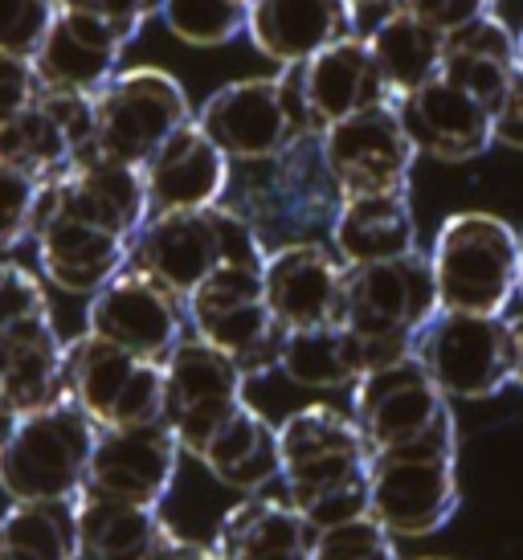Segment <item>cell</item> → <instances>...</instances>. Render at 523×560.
Instances as JSON below:
<instances>
[{
    "label": "cell",
    "mask_w": 523,
    "mask_h": 560,
    "mask_svg": "<svg viewBox=\"0 0 523 560\" xmlns=\"http://www.w3.org/2000/svg\"><path fill=\"white\" fill-rule=\"evenodd\" d=\"M515 62H520V70H523V30L515 33Z\"/></svg>",
    "instance_id": "cell-48"
},
{
    "label": "cell",
    "mask_w": 523,
    "mask_h": 560,
    "mask_svg": "<svg viewBox=\"0 0 523 560\" xmlns=\"http://www.w3.org/2000/svg\"><path fill=\"white\" fill-rule=\"evenodd\" d=\"M74 524L78 557L91 560H155L172 536V528L160 520V508H136L91 491L74 499Z\"/></svg>",
    "instance_id": "cell-30"
},
{
    "label": "cell",
    "mask_w": 523,
    "mask_h": 560,
    "mask_svg": "<svg viewBox=\"0 0 523 560\" xmlns=\"http://www.w3.org/2000/svg\"><path fill=\"white\" fill-rule=\"evenodd\" d=\"M160 16L172 37H181L185 46L213 49L246 33L249 9L237 0H164Z\"/></svg>",
    "instance_id": "cell-36"
},
{
    "label": "cell",
    "mask_w": 523,
    "mask_h": 560,
    "mask_svg": "<svg viewBox=\"0 0 523 560\" xmlns=\"http://www.w3.org/2000/svg\"><path fill=\"white\" fill-rule=\"evenodd\" d=\"M33 242L42 275L66 295H98L115 275H124L131 258V242L74 218H54Z\"/></svg>",
    "instance_id": "cell-26"
},
{
    "label": "cell",
    "mask_w": 523,
    "mask_h": 560,
    "mask_svg": "<svg viewBox=\"0 0 523 560\" xmlns=\"http://www.w3.org/2000/svg\"><path fill=\"white\" fill-rule=\"evenodd\" d=\"M54 218H74L82 225H94V230H107V234L131 242L143 230V221L152 218L143 168L86 152L82 160H74L70 172L37 188L30 237H37V230H46Z\"/></svg>",
    "instance_id": "cell-14"
},
{
    "label": "cell",
    "mask_w": 523,
    "mask_h": 560,
    "mask_svg": "<svg viewBox=\"0 0 523 560\" xmlns=\"http://www.w3.org/2000/svg\"><path fill=\"white\" fill-rule=\"evenodd\" d=\"M246 405V373L213 343L185 336L164 360V425L197 458L209 438Z\"/></svg>",
    "instance_id": "cell-13"
},
{
    "label": "cell",
    "mask_w": 523,
    "mask_h": 560,
    "mask_svg": "<svg viewBox=\"0 0 523 560\" xmlns=\"http://www.w3.org/2000/svg\"><path fill=\"white\" fill-rule=\"evenodd\" d=\"M155 560H221L213 545H193L181 536H168V545L155 552Z\"/></svg>",
    "instance_id": "cell-45"
},
{
    "label": "cell",
    "mask_w": 523,
    "mask_h": 560,
    "mask_svg": "<svg viewBox=\"0 0 523 560\" xmlns=\"http://www.w3.org/2000/svg\"><path fill=\"white\" fill-rule=\"evenodd\" d=\"M213 548L221 560H311L315 528L287 499L246 495L221 515Z\"/></svg>",
    "instance_id": "cell-27"
},
{
    "label": "cell",
    "mask_w": 523,
    "mask_h": 560,
    "mask_svg": "<svg viewBox=\"0 0 523 560\" xmlns=\"http://www.w3.org/2000/svg\"><path fill=\"white\" fill-rule=\"evenodd\" d=\"M74 160H78L74 140L66 136L62 124L49 115L42 98L0 127V164L25 172L37 185L58 180L62 172L74 168Z\"/></svg>",
    "instance_id": "cell-34"
},
{
    "label": "cell",
    "mask_w": 523,
    "mask_h": 560,
    "mask_svg": "<svg viewBox=\"0 0 523 560\" xmlns=\"http://www.w3.org/2000/svg\"><path fill=\"white\" fill-rule=\"evenodd\" d=\"M352 418L372 454L458 430L454 409L417 357H400L360 376L352 385Z\"/></svg>",
    "instance_id": "cell-12"
},
{
    "label": "cell",
    "mask_w": 523,
    "mask_h": 560,
    "mask_svg": "<svg viewBox=\"0 0 523 560\" xmlns=\"http://www.w3.org/2000/svg\"><path fill=\"white\" fill-rule=\"evenodd\" d=\"M299 79H303V103H307V119L315 136H324L327 127L348 119V115L393 103L364 37H344L336 46H327L324 54L307 58L299 66Z\"/></svg>",
    "instance_id": "cell-24"
},
{
    "label": "cell",
    "mask_w": 523,
    "mask_h": 560,
    "mask_svg": "<svg viewBox=\"0 0 523 560\" xmlns=\"http://www.w3.org/2000/svg\"><path fill=\"white\" fill-rule=\"evenodd\" d=\"M78 524L70 503H13L0 515V560H74Z\"/></svg>",
    "instance_id": "cell-35"
},
{
    "label": "cell",
    "mask_w": 523,
    "mask_h": 560,
    "mask_svg": "<svg viewBox=\"0 0 523 560\" xmlns=\"http://www.w3.org/2000/svg\"><path fill=\"white\" fill-rule=\"evenodd\" d=\"M421 560H442V557H421Z\"/></svg>",
    "instance_id": "cell-52"
},
{
    "label": "cell",
    "mask_w": 523,
    "mask_h": 560,
    "mask_svg": "<svg viewBox=\"0 0 523 560\" xmlns=\"http://www.w3.org/2000/svg\"><path fill=\"white\" fill-rule=\"evenodd\" d=\"M62 9H66V4H62ZM70 9H82V13L103 16V21H111V25H119L124 33H131V37H136V33L143 30V21L164 9V0H70Z\"/></svg>",
    "instance_id": "cell-43"
},
{
    "label": "cell",
    "mask_w": 523,
    "mask_h": 560,
    "mask_svg": "<svg viewBox=\"0 0 523 560\" xmlns=\"http://www.w3.org/2000/svg\"><path fill=\"white\" fill-rule=\"evenodd\" d=\"M515 33L499 21V16H478L470 25L446 33V49H442V79L454 82L458 91H466L475 103L491 110L499 107V98L508 94L511 79H515Z\"/></svg>",
    "instance_id": "cell-29"
},
{
    "label": "cell",
    "mask_w": 523,
    "mask_h": 560,
    "mask_svg": "<svg viewBox=\"0 0 523 560\" xmlns=\"http://www.w3.org/2000/svg\"><path fill=\"white\" fill-rule=\"evenodd\" d=\"M49 4H54V9H62V4H70V0H49Z\"/></svg>",
    "instance_id": "cell-50"
},
{
    "label": "cell",
    "mask_w": 523,
    "mask_h": 560,
    "mask_svg": "<svg viewBox=\"0 0 523 560\" xmlns=\"http://www.w3.org/2000/svg\"><path fill=\"white\" fill-rule=\"evenodd\" d=\"M131 33L111 25L103 16L82 13V9H58L42 49L33 54V74L42 91L62 94H98L115 74L124 58Z\"/></svg>",
    "instance_id": "cell-20"
},
{
    "label": "cell",
    "mask_w": 523,
    "mask_h": 560,
    "mask_svg": "<svg viewBox=\"0 0 523 560\" xmlns=\"http://www.w3.org/2000/svg\"><path fill=\"white\" fill-rule=\"evenodd\" d=\"M185 124H193L185 86L155 66L119 70L94 94V152L131 168H143Z\"/></svg>",
    "instance_id": "cell-10"
},
{
    "label": "cell",
    "mask_w": 523,
    "mask_h": 560,
    "mask_svg": "<svg viewBox=\"0 0 523 560\" xmlns=\"http://www.w3.org/2000/svg\"><path fill=\"white\" fill-rule=\"evenodd\" d=\"M327 246L344 266L393 262L417 249V221L409 192H376V197H344Z\"/></svg>",
    "instance_id": "cell-28"
},
{
    "label": "cell",
    "mask_w": 523,
    "mask_h": 560,
    "mask_svg": "<svg viewBox=\"0 0 523 560\" xmlns=\"http://www.w3.org/2000/svg\"><path fill=\"white\" fill-rule=\"evenodd\" d=\"M278 373L299 389L336 393L352 389L356 381L369 373V357H364V343L356 340L344 324L303 327V331L282 336Z\"/></svg>",
    "instance_id": "cell-33"
},
{
    "label": "cell",
    "mask_w": 523,
    "mask_h": 560,
    "mask_svg": "<svg viewBox=\"0 0 523 560\" xmlns=\"http://www.w3.org/2000/svg\"><path fill=\"white\" fill-rule=\"evenodd\" d=\"M74 560H91V557H74Z\"/></svg>",
    "instance_id": "cell-53"
},
{
    "label": "cell",
    "mask_w": 523,
    "mask_h": 560,
    "mask_svg": "<svg viewBox=\"0 0 523 560\" xmlns=\"http://www.w3.org/2000/svg\"><path fill=\"white\" fill-rule=\"evenodd\" d=\"M233 164L217 143L193 124H185L148 164H143V188H148V209L155 213H197L217 209L225 201Z\"/></svg>",
    "instance_id": "cell-22"
},
{
    "label": "cell",
    "mask_w": 523,
    "mask_h": 560,
    "mask_svg": "<svg viewBox=\"0 0 523 560\" xmlns=\"http://www.w3.org/2000/svg\"><path fill=\"white\" fill-rule=\"evenodd\" d=\"M225 262H266V249L254 242L246 221L225 205L197 213H155L131 237L127 258L131 270L155 279L181 303Z\"/></svg>",
    "instance_id": "cell-5"
},
{
    "label": "cell",
    "mask_w": 523,
    "mask_h": 560,
    "mask_svg": "<svg viewBox=\"0 0 523 560\" xmlns=\"http://www.w3.org/2000/svg\"><path fill=\"white\" fill-rule=\"evenodd\" d=\"M197 463L217 482L242 495H262L266 482L282 479V458H278V425L262 418L254 405H242L197 454Z\"/></svg>",
    "instance_id": "cell-31"
},
{
    "label": "cell",
    "mask_w": 523,
    "mask_h": 560,
    "mask_svg": "<svg viewBox=\"0 0 523 560\" xmlns=\"http://www.w3.org/2000/svg\"><path fill=\"white\" fill-rule=\"evenodd\" d=\"M438 307L430 254H405L393 262L348 266L344 287V319L339 324L364 343L369 369L414 357L417 331L430 324Z\"/></svg>",
    "instance_id": "cell-3"
},
{
    "label": "cell",
    "mask_w": 523,
    "mask_h": 560,
    "mask_svg": "<svg viewBox=\"0 0 523 560\" xmlns=\"http://www.w3.org/2000/svg\"><path fill=\"white\" fill-rule=\"evenodd\" d=\"M319 148L344 197L409 192L417 152L400 127L397 103H381L332 124L319 136Z\"/></svg>",
    "instance_id": "cell-15"
},
{
    "label": "cell",
    "mask_w": 523,
    "mask_h": 560,
    "mask_svg": "<svg viewBox=\"0 0 523 560\" xmlns=\"http://www.w3.org/2000/svg\"><path fill=\"white\" fill-rule=\"evenodd\" d=\"M397 115L417 156L442 160V164L478 160L495 143L491 110L442 74L426 82L421 91L405 94L397 103Z\"/></svg>",
    "instance_id": "cell-21"
},
{
    "label": "cell",
    "mask_w": 523,
    "mask_h": 560,
    "mask_svg": "<svg viewBox=\"0 0 523 560\" xmlns=\"http://www.w3.org/2000/svg\"><path fill=\"white\" fill-rule=\"evenodd\" d=\"M221 205L246 221L254 242L270 254L282 246L327 242L344 192L327 168L319 136H303L278 156L237 164Z\"/></svg>",
    "instance_id": "cell-2"
},
{
    "label": "cell",
    "mask_w": 523,
    "mask_h": 560,
    "mask_svg": "<svg viewBox=\"0 0 523 560\" xmlns=\"http://www.w3.org/2000/svg\"><path fill=\"white\" fill-rule=\"evenodd\" d=\"M193 119L230 164L270 160L282 148H291L294 140H303L291 110L282 103L278 74L275 79H242L221 86L205 98V107Z\"/></svg>",
    "instance_id": "cell-17"
},
{
    "label": "cell",
    "mask_w": 523,
    "mask_h": 560,
    "mask_svg": "<svg viewBox=\"0 0 523 560\" xmlns=\"http://www.w3.org/2000/svg\"><path fill=\"white\" fill-rule=\"evenodd\" d=\"M66 401L98 430H136L164 421V364L139 360L82 331L66 343Z\"/></svg>",
    "instance_id": "cell-9"
},
{
    "label": "cell",
    "mask_w": 523,
    "mask_h": 560,
    "mask_svg": "<svg viewBox=\"0 0 523 560\" xmlns=\"http://www.w3.org/2000/svg\"><path fill=\"white\" fill-rule=\"evenodd\" d=\"M405 13H414L417 21H426L430 30L446 37V33L491 13V0H405Z\"/></svg>",
    "instance_id": "cell-42"
},
{
    "label": "cell",
    "mask_w": 523,
    "mask_h": 560,
    "mask_svg": "<svg viewBox=\"0 0 523 560\" xmlns=\"http://www.w3.org/2000/svg\"><path fill=\"white\" fill-rule=\"evenodd\" d=\"M520 299H523V234H520Z\"/></svg>",
    "instance_id": "cell-49"
},
{
    "label": "cell",
    "mask_w": 523,
    "mask_h": 560,
    "mask_svg": "<svg viewBox=\"0 0 523 560\" xmlns=\"http://www.w3.org/2000/svg\"><path fill=\"white\" fill-rule=\"evenodd\" d=\"M176 467L181 446L164 421L136 430H98L82 491L136 508H160L176 482Z\"/></svg>",
    "instance_id": "cell-19"
},
{
    "label": "cell",
    "mask_w": 523,
    "mask_h": 560,
    "mask_svg": "<svg viewBox=\"0 0 523 560\" xmlns=\"http://www.w3.org/2000/svg\"><path fill=\"white\" fill-rule=\"evenodd\" d=\"M508 327H511V385L523 389V315L508 319Z\"/></svg>",
    "instance_id": "cell-46"
},
{
    "label": "cell",
    "mask_w": 523,
    "mask_h": 560,
    "mask_svg": "<svg viewBox=\"0 0 523 560\" xmlns=\"http://www.w3.org/2000/svg\"><path fill=\"white\" fill-rule=\"evenodd\" d=\"M193 336L213 343L249 376L278 369L282 327L262 295V262H225L185 299Z\"/></svg>",
    "instance_id": "cell-8"
},
{
    "label": "cell",
    "mask_w": 523,
    "mask_h": 560,
    "mask_svg": "<svg viewBox=\"0 0 523 560\" xmlns=\"http://www.w3.org/2000/svg\"><path fill=\"white\" fill-rule=\"evenodd\" d=\"M66 343L54 319L13 327L0 336V413L30 418L66 401Z\"/></svg>",
    "instance_id": "cell-25"
},
{
    "label": "cell",
    "mask_w": 523,
    "mask_h": 560,
    "mask_svg": "<svg viewBox=\"0 0 523 560\" xmlns=\"http://www.w3.org/2000/svg\"><path fill=\"white\" fill-rule=\"evenodd\" d=\"M37 98H42V82L33 74L30 58L0 54V127L16 119L21 110H30Z\"/></svg>",
    "instance_id": "cell-41"
},
{
    "label": "cell",
    "mask_w": 523,
    "mask_h": 560,
    "mask_svg": "<svg viewBox=\"0 0 523 560\" xmlns=\"http://www.w3.org/2000/svg\"><path fill=\"white\" fill-rule=\"evenodd\" d=\"M94 442L98 425L70 401L16 418L0 451V491L13 503H70L86 487Z\"/></svg>",
    "instance_id": "cell-7"
},
{
    "label": "cell",
    "mask_w": 523,
    "mask_h": 560,
    "mask_svg": "<svg viewBox=\"0 0 523 560\" xmlns=\"http://www.w3.org/2000/svg\"><path fill=\"white\" fill-rule=\"evenodd\" d=\"M348 266L327 242L270 249L262 262V295L282 331L327 327L344 319Z\"/></svg>",
    "instance_id": "cell-18"
},
{
    "label": "cell",
    "mask_w": 523,
    "mask_h": 560,
    "mask_svg": "<svg viewBox=\"0 0 523 560\" xmlns=\"http://www.w3.org/2000/svg\"><path fill=\"white\" fill-rule=\"evenodd\" d=\"M491 131H495V143L523 152V70H515L508 94L499 98V107L491 115Z\"/></svg>",
    "instance_id": "cell-44"
},
{
    "label": "cell",
    "mask_w": 523,
    "mask_h": 560,
    "mask_svg": "<svg viewBox=\"0 0 523 560\" xmlns=\"http://www.w3.org/2000/svg\"><path fill=\"white\" fill-rule=\"evenodd\" d=\"M37 188L42 185L33 176L0 164V249H13L30 237Z\"/></svg>",
    "instance_id": "cell-40"
},
{
    "label": "cell",
    "mask_w": 523,
    "mask_h": 560,
    "mask_svg": "<svg viewBox=\"0 0 523 560\" xmlns=\"http://www.w3.org/2000/svg\"><path fill=\"white\" fill-rule=\"evenodd\" d=\"M54 16H58V9L49 0H0V54L33 62Z\"/></svg>",
    "instance_id": "cell-38"
},
{
    "label": "cell",
    "mask_w": 523,
    "mask_h": 560,
    "mask_svg": "<svg viewBox=\"0 0 523 560\" xmlns=\"http://www.w3.org/2000/svg\"><path fill=\"white\" fill-rule=\"evenodd\" d=\"M16 418H9V413H0V451H4V442H9V434H13Z\"/></svg>",
    "instance_id": "cell-47"
},
{
    "label": "cell",
    "mask_w": 523,
    "mask_h": 560,
    "mask_svg": "<svg viewBox=\"0 0 523 560\" xmlns=\"http://www.w3.org/2000/svg\"><path fill=\"white\" fill-rule=\"evenodd\" d=\"M414 357L446 401H487L511 385L508 315L438 312L417 331Z\"/></svg>",
    "instance_id": "cell-11"
},
{
    "label": "cell",
    "mask_w": 523,
    "mask_h": 560,
    "mask_svg": "<svg viewBox=\"0 0 523 560\" xmlns=\"http://www.w3.org/2000/svg\"><path fill=\"white\" fill-rule=\"evenodd\" d=\"M372 62L381 70V82L393 103H400L405 94L421 91L426 82H433L442 74V49L446 37L438 30H430L426 21H417L405 9L385 13L369 33H364Z\"/></svg>",
    "instance_id": "cell-32"
},
{
    "label": "cell",
    "mask_w": 523,
    "mask_h": 560,
    "mask_svg": "<svg viewBox=\"0 0 523 560\" xmlns=\"http://www.w3.org/2000/svg\"><path fill=\"white\" fill-rule=\"evenodd\" d=\"M458 503V430L372 454L369 515L393 536H433L454 520Z\"/></svg>",
    "instance_id": "cell-6"
},
{
    "label": "cell",
    "mask_w": 523,
    "mask_h": 560,
    "mask_svg": "<svg viewBox=\"0 0 523 560\" xmlns=\"http://www.w3.org/2000/svg\"><path fill=\"white\" fill-rule=\"evenodd\" d=\"M278 458L287 503L315 532L369 515L372 451L352 413L307 405L278 425Z\"/></svg>",
    "instance_id": "cell-1"
},
{
    "label": "cell",
    "mask_w": 523,
    "mask_h": 560,
    "mask_svg": "<svg viewBox=\"0 0 523 560\" xmlns=\"http://www.w3.org/2000/svg\"><path fill=\"white\" fill-rule=\"evenodd\" d=\"M311 560H400L397 536L385 532L372 515L315 532Z\"/></svg>",
    "instance_id": "cell-37"
},
{
    "label": "cell",
    "mask_w": 523,
    "mask_h": 560,
    "mask_svg": "<svg viewBox=\"0 0 523 560\" xmlns=\"http://www.w3.org/2000/svg\"><path fill=\"white\" fill-rule=\"evenodd\" d=\"M37 319H49V299L42 279L30 275L25 266L0 262V336L13 327L37 324Z\"/></svg>",
    "instance_id": "cell-39"
},
{
    "label": "cell",
    "mask_w": 523,
    "mask_h": 560,
    "mask_svg": "<svg viewBox=\"0 0 523 560\" xmlns=\"http://www.w3.org/2000/svg\"><path fill=\"white\" fill-rule=\"evenodd\" d=\"M185 303L131 266L115 275L98 295H91L86 307L91 336L152 364H164L172 357V348L185 340Z\"/></svg>",
    "instance_id": "cell-16"
},
{
    "label": "cell",
    "mask_w": 523,
    "mask_h": 560,
    "mask_svg": "<svg viewBox=\"0 0 523 560\" xmlns=\"http://www.w3.org/2000/svg\"><path fill=\"white\" fill-rule=\"evenodd\" d=\"M438 307L462 315H508L520 295V234L491 213H454L430 249Z\"/></svg>",
    "instance_id": "cell-4"
},
{
    "label": "cell",
    "mask_w": 523,
    "mask_h": 560,
    "mask_svg": "<svg viewBox=\"0 0 523 560\" xmlns=\"http://www.w3.org/2000/svg\"><path fill=\"white\" fill-rule=\"evenodd\" d=\"M246 33L262 58L303 66L344 37H356L352 0H254Z\"/></svg>",
    "instance_id": "cell-23"
},
{
    "label": "cell",
    "mask_w": 523,
    "mask_h": 560,
    "mask_svg": "<svg viewBox=\"0 0 523 560\" xmlns=\"http://www.w3.org/2000/svg\"><path fill=\"white\" fill-rule=\"evenodd\" d=\"M237 4H246V9H249V4H254V0H237Z\"/></svg>",
    "instance_id": "cell-51"
}]
</instances>
